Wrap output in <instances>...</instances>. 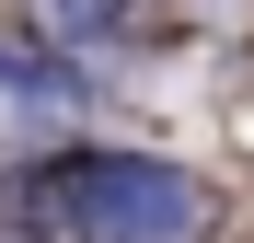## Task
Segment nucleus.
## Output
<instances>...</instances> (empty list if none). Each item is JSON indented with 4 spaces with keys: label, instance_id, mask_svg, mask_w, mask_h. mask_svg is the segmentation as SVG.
<instances>
[{
    "label": "nucleus",
    "instance_id": "nucleus-2",
    "mask_svg": "<svg viewBox=\"0 0 254 243\" xmlns=\"http://www.w3.org/2000/svg\"><path fill=\"white\" fill-rule=\"evenodd\" d=\"M12 116H23V81H12V70H0V128H12Z\"/></svg>",
    "mask_w": 254,
    "mask_h": 243
},
{
    "label": "nucleus",
    "instance_id": "nucleus-1",
    "mask_svg": "<svg viewBox=\"0 0 254 243\" xmlns=\"http://www.w3.org/2000/svg\"><path fill=\"white\" fill-rule=\"evenodd\" d=\"M47 209L69 243H185L196 232V185L150 151H81L47 174Z\"/></svg>",
    "mask_w": 254,
    "mask_h": 243
}]
</instances>
